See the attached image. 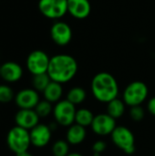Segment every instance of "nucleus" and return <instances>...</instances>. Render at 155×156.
I'll use <instances>...</instances> for the list:
<instances>
[{
    "instance_id": "obj_27",
    "label": "nucleus",
    "mask_w": 155,
    "mask_h": 156,
    "mask_svg": "<svg viewBox=\"0 0 155 156\" xmlns=\"http://www.w3.org/2000/svg\"><path fill=\"white\" fill-rule=\"evenodd\" d=\"M147 109H148V112L155 117V97L151 98L149 101H148V103H147Z\"/></svg>"
},
{
    "instance_id": "obj_3",
    "label": "nucleus",
    "mask_w": 155,
    "mask_h": 156,
    "mask_svg": "<svg viewBox=\"0 0 155 156\" xmlns=\"http://www.w3.org/2000/svg\"><path fill=\"white\" fill-rule=\"evenodd\" d=\"M6 144L16 155L27 152L31 145L29 131L17 125L12 127L6 135Z\"/></svg>"
},
{
    "instance_id": "obj_28",
    "label": "nucleus",
    "mask_w": 155,
    "mask_h": 156,
    "mask_svg": "<svg viewBox=\"0 0 155 156\" xmlns=\"http://www.w3.org/2000/svg\"><path fill=\"white\" fill-rule=\"evenodd\" d=\"M16 156H34L33 154H31L28 151L27 152H24L22 154H16Z\"/></svg>"
},
{
    "instance_id": "obj_24",
    "label": "nucleus",
    "mask_w": 155,
    "mask_h": 156,
    "mask_svg": "<svg viewBox=\"0 0 155 156\" xmlns=\"http://www.w3.org/2000/svg\"><path fill=\"white\" fill-rule=\"evenodd\" d=\"M16 94L12 88L5 84H0V103H9L15 100Z\"/></svg>"
},
{
    "instance_id": "obj_31",
    "label": "nucleus",
    "mask_w": 155,
    "mask_h": 156,
    "mask_svg": "<svg viewBox=\"0 0 155 156\" xmlns=\"http://www.w3.org/2000/svg\"><path fill=\"white\" fill-rule=\"evenodd\" d=\"M0 69H1V65H0Z\"/></svg>"
},
{
    "instance_id": "obj_18",
    "label": "nucleus",
    "mask_w": 155,
    "mask_h": 156,
    "mask_svg": "<svg viewBox=\"0 0 155 156\" xmlns=\"http://www.w3.org/2000/svg\"><path fill=\"white\" fill-rule=\"evenodd\" d=\"M125 102L123 100H120L118 98L111 101L107 103V113L111 115L112 118L119 119L121 118L125 112Z\"/></svg>"
},
{
    "instance_id": "obj_17",
    "label": "nucleus",
    "mask_w": 155,
    "mask_h": 156,
    "mask_svg": "<svg viewBox=\"0 0 155 156\" xmlns=\"http://www.w3.org/2000/svg\"><path fill=\"white\" fill-rule=\"evenodd\" d=\"M63 95V88L62 84L51 80V82L48 85V87L43 91L44 99L48 101L51 103H57L59 101Z\"/></svg>"
},
{
    "instance_id": "obj_19",
    "label": "nucleus",
    "mask_w": 155,
    "mask_h": 156,
    "mask_svg": "<svg viewBox=\"0 0 155 156\" xmlns=\"http://www.w3.org/2000/svg\"><path fill=\"white\" fill-rule=\"evenodd\" d=\"M95 115L91 111L86 108H81L77 110L75 116V123H78L83 127H89L91 125Z\"/></svg>"
},
{
    "instance_id": "obj_15",
    "label": "nucleus",
    "mask_w": 155,
    "mask_h": 156,
    "mask_svg": "<svg viewBox=\"0 0 155 156\" xmlns=\"http://www.w3.org/2000/svg\"><path fill=\"white\" fill-rule=\"evenodd\" d=\"M90 11L91 5L89 0H68V13L77 19L88 17Z\"/></svg>"
},
{
    "instance_id": "obj_5",
    "label": "nucleus",
    "mask_w": 155,
    "mask_h": 156,
    "mask_svg": "<svg viewBox=\"0 0 155 156\" xmlns=\"http://www.w3.org/2000/svg\"><path fill=\"white\" fill-rule=\"evenodd\" d=\"M111 141L115 146L127 154H132L135 152V138L133 133L123 125L116 126L111 134Z\"/></svg>"
},
{
    "instance_id": "obj_8",
    "label": "nucleus",
    "mask_w": 155,
    "mask_h": 156,
    "mask_svg": "<svg viewBox=\"0 0 155 156\" xmlns=\"http://www.w3.org/2000/svg\"><path fill=\"white\" fill-rule=\"evenodd\" d=\"M50 58L43 50L32 51L26 58V68L34 76L37 74L47 73Z\"/></svg>"
},
{
    "instance_id": "obj_22",
    "label": "nucleus",
    "mask_w": 155,
    "mask_h": 156,
    "mask_svg": "<svg viewBox=\"0 0 155 156\" xmlns=\"http://www.w3.org/2000/svg\"><path fill=\"white\" fill-rule=\"evenodd\" d=\"M53 156H67L69 154V144L67 140L56 141L51 148Z\"/></svg>"
},
{
    "instance_id": "obj_1",
    "label": "nucleus",
    "mask_w": 155,
    "mask_h": 156,
    "mask_svg": "<svg viewBox=\"0 0 155 156\" xmlns=\"http://www.w3.org/2000/svg\"><path fill=\"white\" fill-rule=\"evenodd\" d=\"M78 72L76 59L67 54H58L50 58L48 74L51 80L60 84L70 81Z\"/></svg>"
},
{
    "instance_id": "obj_20",
    "label": "nucleus",
    "mask_w": 155,
    "mask_h": 156,
    "mask_svg": "<svg viewBox=\"0 0 155 156\" xmlns=\"http://www.w3.org/2000/svg\"><path fill=\"white\" fill-rule=\"evenodd\" d=\"M87 97L86 90L81 87H73L67 93V100L74 105L81 104Z\"/></svg>"
},
{
    "instance_id": "obj_29",
    "label": "nucleus",
    "mask_w": 155,
    "mask_h": 156,
    "mask_svg": "<svg viewBox=\"0 0 155 156\" xmlns=\"http://www.w3.org/2000/svg\"><path fill=\"white\" fill-rule=\"evenodd\" d=\"M67 156H83L79 153H69Z\"/></svg>"
},
{
    "instance_id": "obj_6",
    "label": "nucleus",
    "mask_w": 155,
    "mask_h": 156,
    "mask_svg": "<svg viewBox=\"0 0 155 156\" xmlns=\"http://www.w3.org/2000/svg\"><path fill=\"white\" fill-rule=\"evenodd\" d=\"M77 109L76 105L67 99L58 101L53 108V116L56 122L63 127H69L75 122Z\"/></svg>"
},
{
    "instance_id": "obj_25",
    "label": "nucleus",
    "mask_w": 155,
    "mask_h": 156,
    "mask_svg": "<svg viewBox=\"0 0 155 156\" xmlns=\"http://www.w3.org/2000/svg\"><path fill=\"white\" fill-rule=\"evenodd\" d=\"M130 117L133 122H142L144 119L145 116V112L143 110V108L141 105L138 106H132L130 109Z\"/></svg>"
},
{
    "instance_id": "obj_21",
    "label": "nucleus",
    "mask_w": 155,
    "mask_h": 156,
    "mask_svg": "<svg viewBox=\"0 0 155 156\" xmlns=\"http://www.w3.org/2000/svg\"><path fill=\"white\" fill-rule=\"evenodd\" d=\"M50 82H51V79L49 78L48 73L34 75L32 79L33 89H35L38 92H43Z\"/></svg>"
},
{
    "instance_id": "obj_30",
    "label": "nucleus",
    "mask_w": 155,
    "mask_h": 156,
    "mask_svg": "<svg viewBox=\"0 0 155 156\" xmlns=\"http://www.w3.org/2000/svg\"><path fill=\"white\" fill-rule=\"evenodd\" d=\"M101 154H93V156H100Z\"/></svg>"
},
{
    "instance_id": "obj_13",
    "label": "nucleus",
    "mask_w": 155,
    "mask_h": 156,
    "mask_svg": "<svg viewBox=\"0 0 155 156\" xmlns=\"http://www.w3.org/2000/svg\"><path fill=\"white\" fill-rule=\"evenodd\" d=\"M40 117L34 109H19L15 115L16 125L30 131L39 123Z\"/></svg>"
},
{
    "instance_id": "obj_10",
    "label": "nucleus",
    "mask_w": 155,
    "mask_h": 156,
    "mask_svg": "<svg viewBox=\"0 0 155 156\" xmlns=\"http://www.w3.org/2000/svg\"><path fill=\"white\" fill-rule=\"evenodd\" d=\"M31 145L37 148H43L47 146L52 137V130L49 125L38 123L29 131Z\"/></svg>"
},
{
    "instance_id": "obj_2",
    "label": "nucleus",
    "mask_w": 155,
    "mask_h": 156,
    "mask_svg": "<svg viewBox=\"0 0 155 156\" xmlns=\"http://www.w3.org/2000/svg\"><path fill=\"white\" fill-rule=\"evenodd\" d=\"M91 92L98 101L108 103L118 98L119 84L111 73L100 72L91 80Z\"/></svg>"
},
{
    "instance_id": "obj_16",
    "label": "nucleus",
    "mask_w": 155,
    "mask_h": 156,
    "mask_svg": "<svg viewBox=\"0 0 155 156\" xmlns=\"http://www.w3.org/2000/svg\"><path fill=\"white\" fill-rule=\"evenodd\" d=\"M86 135L87 132L85 127L78 123H73L69 127H68L66 140L71 145H79L84 142Z\"/></svg>"
},
{
    "instance_id": "obj_7",
    "label": "nucleus",
    "mask_w": 155,
    "mask_h": 156,
    "mask_svg": "<svg viewBox=\"0 0 155 156\" xmlns=\"http://www.w3.org/2000/svg\"><path fill=\"white\" fill-rule=\"evenodd\" d=\"M38 9L49 19H59L68 13V0H39Z\"/></svg>"
},
{
    "instance_id": "obj_11",
    "label": "nucleus",
    "mask_w": 155,
    "mask_h": 156,
    "mask_svg": "<svg viewBox=\"0 0 155 156\" xmlns=\"http://www.w3.org/2000/svg\"><path fill=\"white\" fill-rule=\"evenodd\" d=\"M50 36L55 44L60 47L67 46L72 38L71 27L63 21L55 22L50 28Z\"/></svg>"
},
{
    "instance_id": "obj_26",
    "label": "nucleus",
    "mask_w": 155,
    "mask_h": 156,
    "mask_svg": "<svg viewBox=\"0 0 155 156\" xmlns=\"http://www.w3.org/2000/svg\"><path fill=\"white\" fill-rule=\"evenodd\" d=\"M106 149H107V144H106V143L104 141L99 140V141H96L92 144L93 154H101L103 152H105Z\"/></svg>"
},
{
    "instance_id": "obj_23",
    "label": "nucleus",
    "mask_w": 155,
    "mask_h": 156,
    "mask_svg": "<svg viewBox=\"0 0 155 156\" xmlns=\"http://www.w3.org/2000/svg\"><path fill=\"white\" fill-rule=\"evenodd\" d=\"M53 108L54 107L52 106V103L44 99L42 101H39V102L37 103L34 110L40 118H46L49 116L51 113H53Z\"/></svg>"
},
{
    "instance_id": "obj_14",
    "label": "nucleus",
    "mask_w": 155,
    "mask_h": 156,
    "mask_svg": "<svg viewBox=\"0 0 155 156\" xmlns=\"http://www.w3.org/2000/svg\"><path fill=\"white\" fill-rule=\"evenodd\" d=\"M23 76L22 67L13 61H7L1 65L0 78L8 83H15L21 80Z\"/></svg>"
},
{
    "instance_id": "obj_9",
    "label": "nucleus",
    "mask_w": 155,
    "mask_h": 156,
    "mask_svg": "<svg viewBox=\"0 0 155 156\" xmlns=\"http://www.w3.org/2000/svg\"><path fill=\"white\" fill-rule=\"evenodd\" d=\"M116 126V120L107 112L97 114L90 125L92 132L99 136L111 135Z\"/></svg>"
},
{
    "instance_id": "obj_4",
    "label": "nucleus",
    "mask_w": 155,
    "mask_h": 156,
    "mask_svg": "<svg viewBox=\"0 0 155 156\" xmlns=\"http://www.w3.org/2000/svg\"><path fill=\"white\" fill-rule=\"evenodd\" d=\"M149 90L147 85L140 80L131 82L123 90L122 100L127 106L142 105L147 99Z\"/></svg>"
},
{
    "instance_id": "obj_12",
    "label": "nucleus",
    "mask_w": 155,
    "mask_h": 156,
    "mask_svg": "<svg viewBox=\"0 0 155 156\" xmlns=\"http://www.w3.org/2000/svg\"><path fill=\"white\" fill-rule=\"evenodd\" d=\"M15 103L19 109H35L40 101L38 91L35 89H23L15 96Z\"/></svg>"
}]
</instances>
